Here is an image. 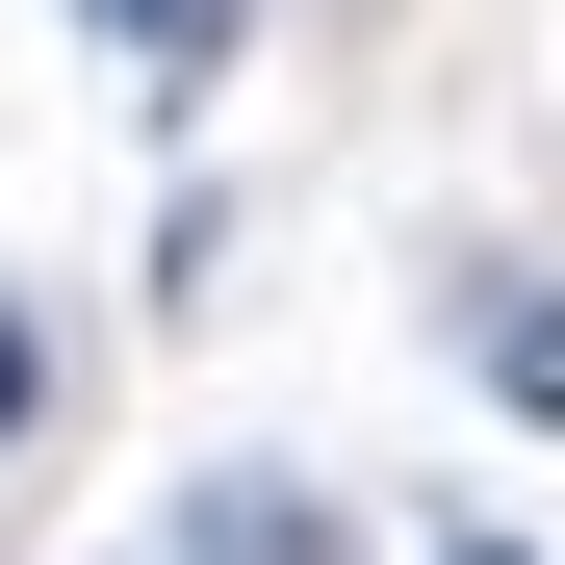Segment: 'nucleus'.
<instances>
[{"label":"nucleus","instance_id":"nucleus-3","mask_svg":"<svg viewBox=\"0 0 565 565\" xmlns=\"http://www.w3.org/2000/svg\"><path fill=\"white\" fill-rule=\"evenodd\" d=\"M232 52H257V0H129V104H206Z\"/></svg>","mask_w":565,"mask_h":565},{"label":"nucleus","instance_id":"nucleus-5","mask_svg":"<svg viewBox=\"0 0 565 565\" xmlns=\"http://www.w3.org/2000/svg\"><path fill=\"white\" fill-rule=\"evenodd\" d=\"M437 565H540V540H437Z\"/></svg>","mask_w":565,"mask_h":565},{"label":"nucleus","instance_id":"nucleus-4","mask_svg":"<svg viewBox=\"0 0 565 565\" xmlns=\"http://www.w3.org/2000/svg\"><path fill=\"white\" fill-rule=\"evenodd\" d=\"M26 412H52V309L0 282V462H26Z\"/></svg>","mask_w":565,"mask_h":565},{"label":"nucleus","instance_id":"nucleus-2","mask_svg":"<svg viewBox=\"0 0 565 565\" xmlns=\"http://www.w3.org/2000/svg\"><path fill=\"white\" fill-rule=\"evenodd\" d=\"M154 565H360V514L309 489V462H206V489L154 514Z\"/></svg>","mask_w":565,"mask_h":565},{"label":"nucleus","instance_id":"nucleus-6","mask_svg":"<svg viewBox=\"0 0 565 565\" xmlns=\"http://www.w3.org/2000/svg\"><path fill=\"white\" fill-rule=\"evenodd\" d=\"M77 26H104V52H129V0H77Z\"/></svg>","mask_w":565,"mask_h":565},{"label":"nucleus","instance_id":"nucleus-1","mask_svg":"<svg viewBox=\"0 0 565 565\" xmlns=\"http://www.w3.org/2000/svg\"><path fill=\"white\" fill-rule=\"evenodd\" d=\"M437 334H462V386H489L514 437H565V257H462Z\"/></svg>","mask_w":565,"mask_h":565}]
</instances>
